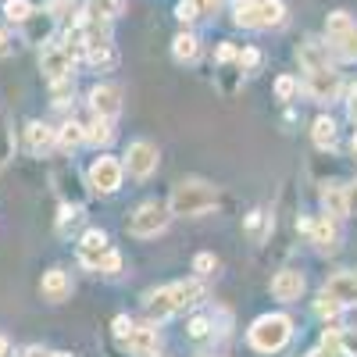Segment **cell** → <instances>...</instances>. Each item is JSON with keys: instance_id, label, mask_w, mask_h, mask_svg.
<instances>
[{"instance_id": "9a60e30c", "label": "cell", "mask_w": 357, "mask_h": 357, "mask_svg": "<svg viewBox=\"0 0 357 357\" xmlns=\"http://www.w3.org/2000/svg\"><path fill=\"white\" fill-rule=\"evenodd\" d=\"M25 143H29V151H33L36 158H43V154H50L57 146V129H50L47 122H29L25 126Z\"/></svg>"}, {"instance_id": "f35d334b", "label": "cell", "mask_w": 357, "mask_h": 357, "mask_svg": "<svg viewBox=\"0 0 357 357\" xmlns=\"http://www.w3.org/2000/svg\"><path fill=\"white\" fill-rule=\"evenodd\" d=\"M215 61H218V65H229V61H240V50H236L232 43H218V50H215Z\"/></svg>"}, {"instance_id": "ac0fdd59", "label": "cell", "mask_w": 357, "mask_h": 357, "mask_svg": "<svg viewBox=\"0 0 357 357\" xmlns=\"http://www.w3.org/2000/svg\"><path fill=\"white\" fill-rule=\"evenodd\" d=\"M321 211L329 215V218H343V215H347L343 183H325V186H321Z\"/></svg>"}, {"instance_id": "484cf974", "label": "cell", "mask_w": 357, "mask_h": 357, "mask_svg": "<svg viewBox=\"0 0 357 357\" xmlns=\"http://www.w3.org/2000/svg\"><path fill=\"white\" fill-rule=\"evenodd\" d=\"M357 22H354V15L350 11H333L329 18H325V36L329 40H336V36H343V33H350Z\"/></svg>"}, {"instance_id": "7a4b0ae2", "label": "cell", "mask_w": 357, "mask_h": 357, "mask_svg": "<svg viewBox=\"0 0 357 357\" xmlns=\"http://www.w3.org/2000/svg\"><path fill=\"white\" fill-rule=\"evenodd\" d=\"M168 207H172V215H183V218L207 215L218 207V186L204 183V178H183V183L172 190Z\"/></svg>"}, {"instance_id": "30bf717a", "label": "cell", "mask_w": 357, "mask_h": 357, "mask_svg": "<svg viewBox=\"0 0 357 357\" xmlns=\"http://www.w3.org/2000/svg\"><path fill=\"white\" fill-rule=\"evenodd\" d=\"M72 68H75V57H72L61 43H50V47L40 54V72H43L50 82L72 79Z\"/></svg>"}, {"instance_id": "c3c4849f", "label": "cell", "mask_w": 357, "mask_h": 357, "mask_svg": "<svg viewBox=\"0 0 357 357\" xmlns=\"http://www.w3.org/2000/svg\"><path fill=\"white\" fill-rule=\"evenodd\" d=\"M0 357H15V347H11L8 336H0Z\"/></svg>"}, {"instance_id": "7bdbcfd3", "label": "cell", "mask_w": 357, "mask_h": 357, "mask_svg": "<svg viewBox=\"0 0 357 357\" xmlns=\"http://www.w3.org/2000/svg\"><path fill=\"white\" fill-rule=\"evenodd\" d=\"M207 336V318H193L190 321V340H204Z\"/></svg>"}, {"instance_id": "1f68e13d", "label": "cell", "mask_w": 357, "mask_h": 357, "mask_svg": "<svg viewBox=\"0 0 357 357\" xmlns=\"http://www.w3.org/2000/svg\"><path fill=\"white\" fill-rule=\"evenodd\" d=\"M86 61L93 65V68H111V65L118 61V57H114V47L107 43V47H97V50H89V54H86Z\"/></svg>"}, {"instance_id": "f6af8a7d", "label": "cell", "mask_w": 357, "mask_h": 357, "mask_svg": "<svg viewBox=\"0 0 357 357\" xmlns=\"http://www.w3.org/2000/svg\"><path fill=\"white\" fill-rule=\"evenodd\" d=\"M347 114L357 122V86H350V89H347Z\"/></svg>"}, {"instance_id": "4dcf8cb0", "label": "cell", "mask_w": 357, "mask_h": 357, "mask_svg": "<svg viewBox=\"0 0 357 357\" xmlns=\"http://www.w3.org/2000/svg\"><path fill=\"white\" fill-rule=\"evenodd\" d=\"M82 222V204H65L61 207V218H57V232L68 236V229H75Z\"/></svg>"}, {"instance_id": "60d3db41", "label": "cell", "mask_w": 357, "mask_h": 357, "mask_svg": "<svg viewBox=\"0 0 357 357\" xmlns=\"http://www.w3.org/2000/svg\"><path fill=\"white\" fill-rule=\"evenodd\" d=\"M50 89H54V104H68V93H72V79L50 82Z\"/></svg>"}, {"instance_id": "f907efd6", "label": "cell", "mask_w": 357, "mask_h": 357, "mask_svg": "<svg viewBox=\"0 0 357 357\" xmlns=\"http://www.w3.org/2000/svg\"><path fill=\"white\" fill-rule=\"evenodd\" d=\"M50 357H72V354H65V350H54Z\"/></svg>"}, {"instance_id": "cb8c5ba5", "label": "cell", "mask_w": 357, "mask_h": 357, "mask_svg": "<svg viewBox=\"0 0 357 357\" xmlns=\"http://www.w3.org/2000/svg\"><path fill=\"white\" fill-rule=\"evenodd\" d=\"M82 143H86V126L65 122L61 129H57V146H61V151H75V146H82Z\"/></svg>"}, {"instance_id": "277c9868", "label": "cell", "mask_w": 357, "mask_h": 357, "mask_svg": "<svg viewBox=\"0 0 357 357\" xmlns=\"http://www.w3.org/2000/svg\"><path fill=\"white\" fill-rule=\"evenodd\" d=\"M172 222V207L161 204V200H143L136 211L126 218V229L132 236H139V240H151V236H161Z\"/></svg>"}, {"instance_id": "7402d4cb", "label": "cell", "mask_w": 357, "mask_h": 357, "mask_svg": "<svg viewBox=\"0 0 357 357\" xmlns=\"http://www.w3.org/2000/svg\"><path fill=\"white\" fill-rule=\"evenodd\" d=\"M197 54H200V40L193 36V33H178L175 40H172V57L175 61H197Z\"/></svg>"}, {"instance_id": "681fc988", "label": "cell", "mask_w": 357, "mask_h": 357, "mask_svg": "<svg viewBox=\"0 0 357 357\" xmlns=\"http://www.w3.org/2000/svg\"><path fill=\"white\" fill-rule=\"evenodd\" d=\"M350 151H354V158H357V132H354V139H350Z\"/></svg>"}, {"instance_id": "b9f144b4", "label": "cell", "mask_w": 357, "mask_h": 357, "mask_svg": "<svg viewBox=\"0 0 357 357\" xmlns=\"http://www.w3.org/2000/svg\"><path fill=\"white\" fill-rule=\"evenodd\" d=\"M129 333H132V321H129L126 314H118V318H114V336H118V340H126Z\"/></svg>"}, {"instance_id": "e575fe53", "label": "cell", "mask_w": 357, "mask_h": 357, "mask_svg": "<svg viewBox=\"0 0 357 357\" xmlns=\"http://www.w3.org/2000/svg\"><path fill=\"white\" fill-rule=\"evenodd\" d=\"M296 89H301V82H296L293 75H279V79H275V97H279V100L289 104V100L296 97Z\"/></svg>"}, {"instance_id": "44dd1931", "label": "cell", "mask_w": 357, "mask_h": 357, "mask_svg": "<svg viewBox=\"0 0 357 357\" xmlns=\"http://www.w3.org/2000/svg\"><path fill=\"white\" fill-rule=\"evenodd\" d=\"M296 61H301V68H321V65H329V50H325V43L318 40H307L301 43V50H296Z\"/></svg>"}, {"instance_id": "603a6c76", "label": "cell", "mask_w": 357, "mask_h": 357, "mask_svg": "<svg viewBox=\"0 0 357 357\" xmlns=\"http://www.w3.org/2000/svg\"><path fill=\"white\" fill-rule=\"evenodd\" d=\"M111 139H114V122H107V118H93V122L86 126V143L107 146Z\"/></svg>"}, {"instance_id": "6da1fadb", "label": "cell", "mask_w": 357, "mask_h": 357, "mask_svg": "<svg viewBox=\"0 0 357 357\" xmlns=\"http://www.w3.org/2000/svg\"><path fill=\"white\" fill-rule=\"evenodd\" d=\"M200 301H204V282L183 279V282H172V286L146 293V314H151V321H161V318H172L186 307H197Z\"/></svg>"}, {"instance_id": "83f0119b", "label": "cell", "mask_w": 357, "mask_h": 357, "mask_svg": "<svg viewBox=\"0 0 357 357\" xmlns=\"http://www.w3.org/2000/svg\"><path fill=\"white\" fill-rule=\"evenodd\" d=\"M36 15V8H33V0H4V18L8 22H18V25H25L29 18Z\"/></svg>"}, {"instance_id": "5bb4252c", "label": "cell", "mask_w": 357, "mask_h": 357, "mask_svg": "<svg viewBox=\"0 0 357 357\" xmlns=\"http://www.w3.org/2000/svg\"><path fill=\"white\" fill-rule=\"evenodd\" d=\"M307 236H311V243L318 250H329V254L340 250V229H336V218H329V215H318L311 222V232Z\"/></svg>"}, {"instance_id": "d4e9b609", "label": "cell", "mask_w": 357, "mask_h": 357, "mask_svg": "<svg viewBox=\"0 0 357 357\" xmlns=\"http://www.w3.org/2000/svg\"><path fill=\"white\" fill-rule=\"evenodd\" d=\"M15 158V136H11V126H8V114H0V175L8 172Z\"/></svg>"}, {"instance_id": "8fae6325", "label": "cell", "mask_w": 357, "mask_h": 357, "mask_svg": "<svg viewBox=\"0 0 357 357\" xmlns=\"http://www.w3.org/2000/svg\"><path fill=\"white\" fill-rule=\"evenodd\" d=\"M307 289V279L296 272V268H282V272L272 279V296L279 304H296Z\"/></svg>"}, {"instance_id": "e0dca14e", "label": "cell", "mask_w": 357, "mask_h": 357, "mask_svg": "<svg viewBox=\"0 0 357 357\" xmlns=\"http://www.w3.org/2000/svg\"><path fill=\"white\" fill-rule=\"evenodd\" d=\"M336 139H340L336 122H333L329 114H318V118H314V126H311V143L318 146V151H333Z\"/></svg>"}, {"instance_id": "74e56055", "label": "cell", "mask_w": 357, "mask_h": 357, "mask_svg": "<svg viewBox=\"0 0 357 357\" xmlns=\"http://www.w3.org/2000/svg\"><path fill=\"white\" fill-rule=\"evenodd\" d=\"M340 350L347 357H357V329H340Z\"/></svg>"}, {"instance_id": "3957f363", "label": "cell", "mask_w": 357, "mask_h": 357, "mask_svg": "<svg viewBox=\"0 0 357 357\" xmlns=\"http://www.w3.org/2000/svg\"><path fill=\"white\" fill-rule=\"evenodd\" d=\"M247 340L257 354H279L289 340H293V318L289 314H261L250 329H247Z\"/></svg>"}, {"instance_id": "d590c367", "label": "cell", "mask_w": 357, "mask_h": 357, "mask_svg": "<svg viewBox=\"0 0 357 357\" xmlns=\"http://www.w3.org/2000/svg\"><path fill=\"white\" fill-rule=\"evenodd\" d=\"M236 65H240V72H257L261 50H257V47H243V50H240V61H236Z\"/></svg>"}, {"instance_id": "7dc6e473", "label": "cell", "mask_w": 357, "mask_h": 357, "mask_svg": "<svg viewBox=\"0 0 357 357\" xmlns=\"http://www.w3.org/2000/svg\"><path fill=\"white\" fill-rule=\"evenodd\" d=\"M11 54V36H8V29H0V57H8Z\"/></svg>"}, {"instance_id": "d6986e66", "label": "cell", "mask_w": 357, "mask_h": 357, "mask_svg": "<svg viewBox=\"0 0 357 357\" xmlns=\"http://www.w3.org/2000/svg\"><path fill=\"white\" fill-rule=\"evenodd\" d=\"M122 11H126V0H89L82 18H89V22H114Z\"/></svg>"}, {"instance_id": "ffe728a7", "label": "cell", "mask_w": 357, "mask_h": 357, "mask_svg": "<svg viewBox=\"0 0 357 357\" xmlns=\"http://www.w3.org/2000/svg\"><path fill=\"white\" fill-rule=\"evenodd\" d=\"M286 22L282 0H257V29H279Z\"/></svg>"}, {"instance_id": "ab89813d", "label": "cell", "mask_w": 357, "mask_h": 357, "mask_svg": "<svg viewBox=\"0 0 357 357\" xmlns=\"http://www.w3.org/2000/svg\"><path fill=\"white\" fill-rule=\"evenodd\" d=\"M343 197H347V215L357 218V178L354 183H343Z\"/></svg>"}, {"instance_id": "4fadbf2b", "label": "cell", "mask_w": 357, "mask_h": 357, "mask_svg": "<svg viewBox=\"0 0 357 357\" xmlns=\"http://www.w3.org/2000/svg\"><path fill=\"white\" fill-rule=\"evenodd\" d=\"M40 293H43V301H50V304L68 301V296H72V279H68L65 268H50V272H43Z\"/></svg>"}, {"instance_id": "4316f807", "label": "cell", "mask_w": 357, "mask_h": 357, "mask_svg": "<svg viewBox=\"0 0 357 357\" xmlns=\"http://www.w3.org/2000/svg\"><path fill=\"white\" fill-rule=\"evenodd\" d=\"M25 29H29V40H47L54 33V15L50 11H43V15L36 11L33 18L25 22Z\"/></svg>"}, {"instance_id": "5b68a950", "label": "cell", "mask_w": 357, "mask_h": 357, "mask_svg": "<svg viewBox=\"0 0 357 357\" xmlns=\"http://www.w3.org/2000/svg\"><path fill=\"white\" fill-rule=\"evenodd\" d=\"M304 89L314 104H336L343 93V79L333 65H321V68H307L304 72Z\"/></svg>"}, {"instance_id": "bcb514c9", "label": "cell", "mask_w": 357, "mask_h": 357, "mask_svg": "<svg viewBox=\"0 0 357 357\" xmlns=\"http://www.w3.org/2000/svg\"><path fill=\"white\" fill-rule=\"evenodd\" d=\"M197 4H200V15H215L222 8V0H197Z\"/></svg>"}, {"instance_id": "7c38bea8", "label": "cell", "mask_w": 357, "mask_h": 357, "mask_svg": "<svg viewBox=\"0 0 357 357\" xmlns=\"http://www.w3.org/2000/svg\"><path fill=\"white\" fill-rule=\"evenodd\" d=\"M122 347L132 354V357H154L158 347H161V336L154 325H132V333L122 340Z\"/></svg>"}, {"instance_id": "9c48e42d", "label": "cell", "mask_w": 357, "mask_h": 357, "mask_svg": "<svg viewBox=\"0 0 357 357\" xmlns=\"http://www.w3.org/2000/svg\"><path fill=\"white\" fill-rule=\"evenodd\" d=\"M89 111H93V118H107V122H114L118 114H122V89L111 86V82H100L89 89Z\"/></svg>"}, {"instance_id": "f1b7e54d", "label": "cell", "mask_w": 357, "mask_h": 357, "mask_svg": "<svg viewBox=\"0 0 357 357\" xmlns=\"http://www.w3.org/2000/svg\"><path fill=\"white\" fill-rule=\"evenodd\" d=\"M329 43H333V50L343 57V61H357V25L350 29V33H343V36L329 40Z\"/></svg>"}, {"instance_id": "836d02e7", "label": "cell", "mask_w": 357, "mask_h": 357, "mask_svg": "<svg viewBox=\"0 0 357 357\" xmlns=\"http://www.w3.org/2000/svg\"><path fill=\"white\" fill-rule=\"evenodd\" d=\"M175 18L183 22V25H193V22L204 18V15H200V4H197V0H178V4H175Z\"/></svg>"}, {"instance_id": "8d00e7d4", "label": "cell", "mask_w": 357, "mask_h": 357, "mask_svg": "<svg viewBox=\"0 0 357 357\" xmlns=\"http://www.w3.org/2000/svg\"><path fill=\"white\" fill-rule=\"evenodd\" d=\"M100 272H104V275H118V272H122V254H118L114 247L104 254V261H100Z\"/></svg>"}, {"instance_id": "ee69618b", "label": "cell", "mask_w": 357, "mask_h": 357, "mask_svg": "<svg viewBox=\"0 0 357 357\" xmlns=\"http://www.w3.org/2000/svg\"><path fill=\"white\" fill-rule=\"evenodd\" d=\"M261 225H264V211H254V215L247 218V229H250V236H261Z\"/></svg>"}, {"instance_id": "d6a6232c", "label": "cell", "mask_w": 357, "mask_h": 357, "mask_svg": "<svg viewBox=\"0 0 357 357\" xmlns=\"http://www.w3.org/2000/svg\"><path fill=\"white\" fill-rule=\"evenodd\" d=\"M193 272H197V279L215 275V272H218V257H215V254H207V250L197 254V257H193Z\"/></svg>"}, {"instance_id": "2e32d148", "label": "cell", "mask_w": 357, "mask_h": 357, "mask_svg": "<svg viewBox=\"0 0 357 357\" xmlns=\"http://www.w3.org/2000/svg\"><path fill=\"white\" fill-rule=\"evenodd\" d=\"M325 293L336 296L343 307H357V272H340L325 282Z\"/></svg>"}, {"instance_id": "52a82bcc", "label": "cell", "mask_w": 357, "mask_h": 357, "mask_svg": "<svg viewBox=\"0 0 357 357\" xmlns=\"http://www.w3.org/2000/svg\"><path fill=\"white\" fill-rule=\"evenodd\" d=\"M158 161H161V151H158L151 139H132L129 151H126L122 168H126L132 178H151V175L158 172Z\"/></svg>"}, {"instance_id": "f546056e", "label": "cell", "mask_w": 357, "mask_h": 357, "mask_svg": "<svg viewBox=\"0 0 357 357\" xmlns=\"http://www.w3.org/2000/svg\"><path fill=\"white\" fill-rule=\"evenodd\" d=\"M314 311H318V318H329V321H333V318L343 314V304L336 301V296H329V293L321 289V293H318V301H314Z\"/></svg>"}, {"instance_id": "8992f818", "label": "cell", "mask_w": 357, "mask_h": 357, "mask_svg": "<svg viewBox=\"0 0 357 357\" xmlns=\"http://www.w3.org/2000/svg\"><path fill=\"white\" fill-rule=\"evenodd\" d=\"M122 175H126L122 161H118V158H107V154H100L93 165H89V172H86L89 190H93V193H104V197L122 190Z\"/></svg>"}, {"instance_id": "816d5d0a", "label": "cell", "mask_w": 357, "mask_h": 357, "mask_svg": "<svg viewBox=\"0 0 357 357\" xmlns=\"http://www.w3.org/2000/svg\"><path fill=\"white\" fill-rule=\"evenodd\" d=\"M307 357H311V354H307Z\"/></svg>"}, {"instance_id": "ba28073f", "label": "cell", "mask_w": 357, "mask_h": 357, "mask_svg": "<svg viewBox=\"0 0 357 357\" xmlns=\"http://www.w3.org/2000/svg\"><path fill=\"white\" fill-rule=\"evenodd\" d=\"M107 250H111V240H107L104 229H86V232L79 236V264H82V268H93V272H100V261H104Z\"/></svg>"}]
</instances>
